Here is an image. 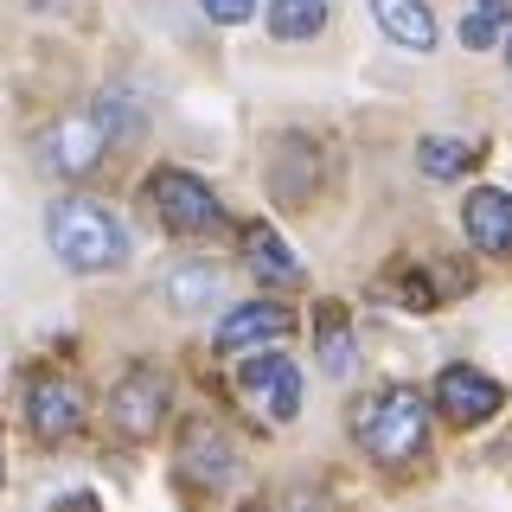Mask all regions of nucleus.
<instances>
[{"instance_id":"15","label":"nucleus","mask_w":512,"mask_h":512,"mask_svg":"<svg viewBox=\"0 0 512 512\" xmlns=\"http://www.w3.org/2000/svg\"><path fill=\"white\" fill-rule=\"evenodd\" d=\"M160 295H167L180 314H192V308H205V301L218 295V269L212 263H186V269H173V276L160 282Z\"/></svg>"},{"instance_id":"1","label":"nucleus","mask_w":512,"mask_h":512,"mask_svg":"<svg viewBox=\"0 0 512 512\" xmlns=\"http://www.w3.org/2000/svg\"><path fill=\"white\" fill-rule=\"evenodd\" d=\"M45 244H52V256L64 269L96 276V269H116L128 256V231L96 199H58L52 212H45Z\"/></svg>"},{"instance_id":"5","label":"nucleus","mask_w":512,"mask_h":512,"mask_svg":"<svg viewBox=\"0 0 512 512\" xmlns=\"http://www.w3.org/2000/svg\"><path fill=\"white\" fill-rule=\"evenodd\" d=\"M160 416H167V378L154 372V365H135L116 391H109V423L122 429V436H154Z\"/></svg>"},{"instance_id":"2","label":"nucleus","mask_w":512,"mask_h":512,"mask_svg":"<svg viewBox=\"0 0 512 512\" xmlns=\"http://www.w3.org/2000/svg\"><path fill=\"white\" fill-rule=\"evenodd\" d=\"M352 429H359V442L372 448L384 468H404V461H416L423 442H429V404H423V391H410V384H391V391L365 397L359 416H352Z\"/></svg>"},{"instance_id":"19","label":"nucleus","mask_w":512,"mask_h":512,"mask_svg":"<svg viewBox=\"0 0 512 512\" xmlns=\"http://www.w3.org/2000/svg\"><path fill=\"white\" fill-rule=\"evenodd\" d=\"M199 7H205V20L237 26V20H250V7H256V0H199Z\"/></svg>"},{"instance_id":"11","label":"nucleus","mask_w":512,"mask_h":512,"mask_svg":"<svg viewBox=\"0 0 512 512\" xmlns=\"http://www.w3.org/2000/svg\"><path fill=\"white\" fill-rule=\"evenodd\" d=\"M295 333V314L276 308V301H244V308H231L218 320V352H244V346H263V340H288Z\"/></svg>"},{"instance_id":"10","label":"nucleus","mask_w":512,"mask_h":512,"mask_svg":"<svg viewBox=\"0 0 512 512\" xmlns=\"http://www.w3.org/2000/svg\"><path fill=\"white\" fill-rule=\"evenodd\" d=\"M461 231L480 256H512V192L474 186L468 205H461Z\"/></svg>"},{"instance_id":"18","label":"nucleus","mask_w":512,"mask_h":512,"mask_svg":"<svg viewBox=\"0 0 512 512\" xmlns=\"http://www.w3.org/2000/svg\"><path fill=\"white\" fill-rule=\"evenodd\" d=\"M512 26V0H468V20H461V45L468 52H487L493 39Z\"/></svg>"},{"instance_id":"21","label":"nucleus","mask_w":512,"mask_h":512,"mask_svg":"<svg viewBox=\"0 0 512 512\" xmlns=\"http://www.w3.org/2000/svg\"><path fill=\"white\" fill-rule=\"evenodd\" d=\"M506 64H512V32H506Z\"/></svg>"},{"instance_id":"9","label":"nucleus","mask_w":512,"mask_h":512,"mask_svg":"<svg viewBox=\"0 0 512 512\" xmlns=\"http://www.w3.org/2000/svg\"><path fill=\"white\" fill-rule=\"evenodd\" d=\"M180 474L192 480V487H224V480L237 474V448L224 429H212L199 416V423H186V436H180Z\"/></svg>"},{"instance_id":"4","label":"nucleus","mask_w":512,"mask_h":512,"mask_svg":"<svg viewBox=\"0 0 512 512\" xmlns=\"http://www.w3.org/2000/svg\"><path fill=\"white\" fill-rule=\"evenodd\" d=\"M109 141H116V128H109L103 109H71V116H58L45 128V167H58L64 180H84L109 154Z\"/></svg>"},{"instance_id":"8","label":"nucleus","mask_w":512,"mask_h":512,"mask_svg":"<svg viewBox=\"0 0 512 512\" xmlns=\"http://www.w3.org/2000/svg\"><path fill=\"white\" fill-rule=\"evenodd\" d=\"M237 384H244L250 397H263L269 423H295V410H301V372L288 359H276V352H256V359L237 365Z\"/></svg>"},{"instance_id":"13","label":"nucleus","mask_w":512,"mask_h":512,"mask_svg":"<svg viewBox=\"0 0 512 512\" xmlns=\"http://www.w3.org/2000/svg\"><path fill=\"white\" fill-rule=\"evenodd\" d=\"M244 256H250V269H256L269 288H295V282H301L295 250H288L282 237L269 231V224H250V231H244Z\"/></svg>"},{"instance_id":"7","label":"nucleus","mask_w":512,"mask_h":512,"mask_svg":"<svg viewBox=\"0 0 512 512\" xmlns=\"http://www.w3.org/2000/svg\"><path fill=\"white\" fill-rule=\"evenodd\" d=\"M436 410L455 416V423H487V416L506 410V391L487 372H474V365H448L436 378Z\"/></svg>"},{"instance_id":"20","label":"nucleus","mask_w":512,"mask_h":512,"mask_svg":"<svg viewBox=\"0 0 512 512\" xmlns=\"http://www.w3.org/2000/svg\"><path fill=\"white\" fill-rule=\"evenodd\" d=\"M26 7H71V0H26Z\"/></svg>"},{"instance_id":"16","label":"nucleus","mask_w":512,"mask_h":512,"mask_svg":"<svg viewBox=\"0 0 512 512\" xmlns=\"http://www.w3.org/2000/svg\"><path fill=\"white\" fill-rule=\"evenodd\" d=\"M327 26V0H269V32L276 39H314Z\"/></svg>"},{"instance_id":"12","label":"nucleus","mask_w":512,"mask_h":512,"mask_svg":"<svg viewBox=\"0 0 512 512\" xmlns=\"http://www.w3.org/2000/svg\"><path fill=\"white\" fill-rule=\"evenodd\" d=\"M372 13L404 52H436V13L423 0H372Z\"/></svg>"},{"instance_id":"6","label":"nucleus","mask_w":512,"mask_h":512,"mask_svg":"<svg viewBox=\"0 0 512 512\" xmlns=\"http://www.w3.org/2000/svg\"><path fill=\"white\" fill-rule=\"evenodd\" d=\"M26 423L39 442H71L84 429V384L77 378H39L26 397Z\"/></svg>"},{"instance_id":"17","label":"nucleus","mask_w":512,"mask_h":512,"mask_svg":"<svg viewBox=\"0 0 512 512\" xmlns=\"http://www.w3.org/2000/svg\"><path fill=\"white\" fill-rule=\"evenodd\" d=\"M416 167H423L429 180H461V173L474 167V148L468 141H448V135H429V141H416Z\"/></svg>"},{"instance_id":"14","label":"nucleus","mask_w":512,"mask_h":512,"mask_svg":"<svg viewBox=\"0 0 512 512\" xmlns=\"http://www.w3.org/2000/svg\"><path fill=\"white\" fill-rule=\"evenodd\" d=\"M314 359H320V372L327 378H346L352 372V327H346V314L333 308H320V327H314Z\"/></svg>"},{"instance_id":"3","label":"nucleus","mask_w":512,"mask_h":512,"mask_svg":"<svg viewBox=\"0 0 512 512\" xmlns=\"http://www.w3.org/2000/svg\"><path fill=\"white\" fill-rule=\"evenodd\" d=\"M148 205H154V218L167 224V231H180V237H205V231L224 224L218 192L205 180H192V173H180V167L148 173Z\"/></svg>"}]
</instances>
